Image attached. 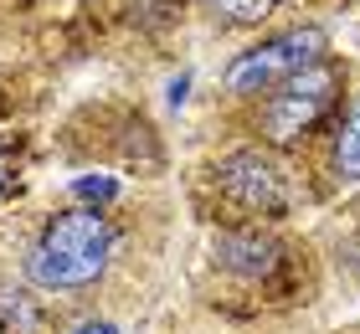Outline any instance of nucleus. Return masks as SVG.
Returning <instances> with one entry per match:
<instances>
[{
  "mask_svg": "<svg viewBox=\"0 0 360 334\" xmlns=\"http://www.w3.org/2000/svg\"><path fill=\"white\" fill-rule=\"evenodd\" d=\"M119 242L108 216L98 211H62L41 226V237L26 252V278L37 288H88L103 278L108 252Z\"/></svg>",
  "mask_w": 360,
  "mask_h": 334,
  "instance_id": "obj_1",
  "label": "nucleus"
},
{
  "mask_svg": "<svg viewBox=\"0 0 360 334\" xmlns=\"http://www.w3.org/2000/svg\"><path fill=\"white\" fill-rule=\"evenodd\" d=\"M324 52H330V37H324L319 26H293V31H283V37L242 52L232 67H226L221 82H226V93H237V98L273 93V88H283L288 77H299L314 62H324Z\"/></svg>",
  "mask_w": 360,
  "mask_h": 334,
  "instance_id": "obj_2",
  "label": "nucleus"
},
{
  "mask_svg": "<svg viewBox=\"0 0 360 334\" xmlns=\"http://www.w3.org/2000/svg\"><path fill=\"white\" fill-rule=\"evenodd\" d=\"M335 93H340V67H335V62H314L309 72L288 77L283 88H273L268 108H263L268 139H273V144H293L304 129L319 124V113L335 103Z\"/></svg>",
  "mask_w": 360,
  "mask_h": 334,
  "instance_id": "obj_3",
  "label": "nucleus"
},
{
  "mask_svg": "<svg viewBox=\"0 0 360 334\" xmlns=\"http://www.w3.org/2000/svg\"><path fill=\"white\" fill-rule=\"evenodd\" d=\"M217 186L248 211H278L283 206V175L268 155L257 149H242V155H226L221 170H217Z\"/></svg>",
  "mask_w": 360,
  "mask_h": 334,
  "instance_id": "obj_4",
  "label": "nucleus"
},
{
  "mask_svg": "<svg viewBox=\"0 0 360 334\" xmlns=\"http://www.w3.org/2000/svg\"><path fill=\"white\" fill-rule=\"evenodd\" d=\"M217 262L226 267V273L263 278V273H273L278 247H273L268 237H257V231H226V237L217 242Z\"/></svg>",
  "mask_w": 360,
  "mask_h": 334,
  "instance_id": "obj_5",
  "label": "nucleus"
},
{
  "mask_svg": "<svg viewBox=\"0 0 360 334\" xmlns=\"http://www.w3.org/2000/svg\"><path fill=\"white\" fill-rule=\"evenodd\" d=\"M335 170H340V180H360V98L350 103L345 124H340V139H335Z\"/></svg>",
  "mask_w": 360,
  "mask_h": 334,
  "instance_id": "obj_6",
  "label": "nucleus"
},
{
  "mask_svg": "<svg viewBox=\"0 0 360 334\" xmlns=\"http://www.w3.org/2000/svg\"><path fill=\"white\" fill-rule=\"evenodd\" d=\"M278 0H206V11L226 26H257L263 15H273Z\"/></svg>",
  "mask_w": 360,
  "mask_h": 334,
  "instance_id": "obj_7",
  "label": "nucleus"
},
{
  "mask_svg": "<svg viewBox=\"0 0 360 334\" xmlns=\"http://www.w3.org/2000/svg\"><path fill=\"white\" fill-rule=\"evenodd\" d=\"M72 195L77 200H113L119 195V180L113 175H83V180H72Z\"/></svg>",
  "mask_w": 360,
  "mask_h": 334,
  "instance_id": "obj_8",
  "label": "nucleus"
},
{
  "mask_svg": "<svg viewBox=\"0 0 360 334\" xmlns=\"http://www.w3.org/2000/svg\"><path fill=\"white\" fill-rule=\"evenodd\" d=\"M72 334H119V324H103V319H93V324H77Z\"/></svg>",
  "mask_w": 360,
  "mask_h": 334,
  "instance_id": "obj_9",
  "label": "nucleus"
},
{
  "mask_svg": "<svg viewBox=\"0 0 360 334\" xmlns=\"http://www.w3.org/2000/svg\"><path fill=\"white\" fill-rule=\"evenodd\" d=\"M0 186H6V160H0Z\"/></svg>",
  "mask_w": 360,
  "mask_h": 334,
  "instance_id": "obj_10",
  "label": "nucleus"
}]
</instances>
